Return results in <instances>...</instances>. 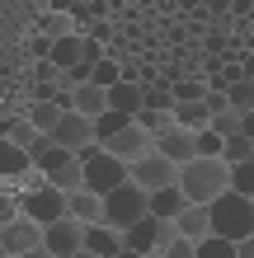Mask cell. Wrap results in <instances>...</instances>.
<instances>
[{"mask_svg":"<svg viewBox=\"0 0 254 258\" xmlns=\"http://www.w3.org/2000/svg\"><path fill=\"white\" fill-rule=\"evenodd\" d=\"M80 56H85V33H80V28H76V33H66V38H57V42H52V66H57V71L76 66Z\"/></svg>","mask_w":254,"mask_h":258,"instance_id":"obj_21","label":"cell"},{"mask_svg":"<svg viewBox=\"0 0 254 258\" xmlns=\"http://www.w3.org/2000/svg\"><path fill=\"white\" fill-rule=\"evenodd\" d=\"M174 230H179V235H188V239L212 235V216H207V202H184V211L174 216Z\"/></svg>","mask_w":254,"mask_h":258,"instance_id":"obj_17","label":"cell"},{"mask_svg":"<svg viewBox=\"0 0 254 258\" xmlns=\"http://www.w3.org/2000/svg\"><path fill=\"white\" fill-rule=\"evenodd\" d=\"M245 75H254V52H249V56H245Z\"/></svg>","mask_w":254,"mask_h":258,"instance_id":"obj_46","label":"cell"},{"mask_svg":"<svg viewBox=\"0 0 254 258\" xmlns=\"http://www.w3.org/2000/svg\"><path fill=\"white\" fill-rule=\"evenodd\" d=\"M141 258H160V253H141Z\"/></svg>","mask_w":254,"mask_h":258,"instance_id":"obj_48","label":"cell"},{"mask_svg":"<svg viewBox=\"0 0 254 258\" xmlns=\"http://www.w3.org/2000/svg\"><path fill=\"white\" fill-rule=\"evenodd\" d=\"M71 258H99V253H89V249H80V253H71Z\"/></svg>","mask_w":254,"mask_h":258,"instance_id":"obj_47","label":"cell"},{"mask_svg":"<svg viewBox=\"0 0 254 258\" xmlns=\"http://www.w3.org/2000/svg\"><path fill=\"white\" fill-rule=\"evenodd\" d=\"M113 258H141V253H137V249H127V244H123V249H118Z\"/></svg>","mask_w":254,"mask_h":258,"instance_id":"obj_44","label":"cell"},{"mask_svg":"<svg viewBox=\"0 0 254 258\" xmlns=\"http://www.w3.org/2000/svg\"><path fill=\"white\" fill-rule=\"evenodd\" d=\"M179 188L188 202H212L231 188V164L221 155H193L188 164H179Z\"/></svg>","mask_w":254,"mask_h":258,"instance_id":"obj_1","label":"cell"},{"mask_svg":"<svg viewBox=\"0 0 254 258\" xmlns=\"http://www.w3.org/2000/svg\"><path fill=\"white\" fill-rule=\"evenodd\" d=\"M104 108H109V89H104V85L85 80V85H76V89H71V113H85L89 122H94Z\"/></svg>","mask_w":254,"mask_h":258,"instance_id":"obj_15","label":"cell"},{"mask_svg":"<svg viewBox=\"0 0 254 258\" xmlns=\"http://www.w3.org/2000/svg\"><path fill=\"white\" fill-rule=\"evenodd\" d=\"M24 169H33V164H28V150L14 146L10 136H0V183H19Z\"/></svg>","mask_w":254,"mask_h":258,"instance_id":"obj_18","label":"cell"},{"mask_svg":"<svg viewBox=\"0 0 254 258\" xmlns=\"http://www.w3.org/2000/svg\"><path fill=\"white\" fill-rule=\"evenodd\" d=\"M170 113H174V122H179V127H193V132L207 127V117H212L202 99H174V108H170Z\"/></svg>","mask_w":254,"mask_h":258,"instance_id":"obj_23","label":"cell"},{"mask_svg":"<svg viewBox=\"0 0 254 258\" xmlns=\"http://www.w3.org/2000/svg\"><path fill=\"white\" fill-rule=\"evenodd\" d=\"M109 108L127 113L132 122H137V113H141V80H118V85H109Z\"/></svg>","mask_w":254,"mask_h":258,"instance_id":"obj_19","label":"cell"},{"mask_svg":"<svg viewBox=\"0 0 254 258\" xmlns=\"http://www.w3.org/2000/svg\"><path fill=\"white\" fill-rule=\"evenodd\" d=\"M202 103H207V113H226V108H231V99H226V89H212V85H207V94H202Z\"/></svg>","mask_w":254,"mask_h":258,"instance_id":"obj_39","label":"cell"},{"mask_svg":"<svg viewBox=\"0 0 254 258\" xmlns=\"http://www.w3.org/2000/svg\"><path fill=\"white\" fill-rule=\"evenodd\" d=\"M19 258H52L47 249H28V253H19Z\"/></svg>","mask_w":254,"mask_h":258,"instance_id":"obj_45","label":"cell"},{"mask_svg":"<svg viewBox=\"0 0 254 258\" xmlns=\"http://www.w3.org/2000/svg\"><path fill=\"white\" fill-rule=\"evenodd\" d=\"M104 150H109V155H118V160H141V155H151V150H156V136L151 132H146V127H137V122H127L123 132H113L109 136V141H99Z\"/></svg>","mask_w":254,"mask_h":258,"instance_id":"obj_10","label":"cell"},{"mask_svg":"<svg viewBox=\"0 0 254 258\" xmlns=\"http://www.w3.org/2000/svg\"><path fill=\"white\" fill-rule=\"evenodd\" d=\"M62 113H66V108H57V99H33V108H28L24 117H28V122H33L38 132H52Z\"/></svg>","mask_w":254,"mask_h":258,"instance_id":"obj_25","label":"cell"},{"mask_svg":"<svg viewBox=\"0 0 254 258\" xmlns=\"http://www.w3.org/2000/svg\"><path fill=\"white\" fill-rule=\"evenodd\" d=\"M170 122H174V113H170V108H141V113H137V127H146L151 136H156V132H165Z\"/></svg>","mask_w":254,"mask_h":258,"instance_id":"obj_32","label":"cell"},{"mask_svg":"<svg viewBox=\"0 0 254 258\" xmlns=\"http://www.w3.org/2000/svg\"><path fill=\"white\" fill-rule=\"evenodd\" d=\"M207 127H212L217 136H231V132H240V113H235V108H226V113H212V117H207Z\"/></svg>","mask_w":254,"mask_h":258,"instance_id":"obj_36","label":"cell"},{"mask_svg":"<svg viewBox=\"0 0 254 258\" xmlns=\"http://www.w3.org/2000/svg\"><path fill=\"white\" fill-rule=\"evenodd\" d=\"M240 132H245L249 141H254V108H249V113H240Z\"/></svg>","mask_w":254,"mask_h":258,"instance_id":"obj_43","label":"cell"},{"mask_svg":"<svg viewBox=\"0 0 254 258\" xmlns=\"http://www.w3.org/2000/svg\"><path fill=\"white\" fill-rule=\"evenodd\" d=\"M235 258H254V235H245L240 244H235Z\"/></svg>","mask_w":254,"mask_h":258,"instance_id":"obj_42","label":"cell"},{"mask_svg":"<svg viewBox=\"0 0 254 258\" xmlns=\"http://www.w3.org/2000/svg\"><path fill=\"white\" fill-rule=\"evenodd\" d=\"M80 164H85V188L89 192H109V188H118V183H127V160H118V155H109L99 141L89 146V150H80Z\"/></svg>","mask_w":254,"mask_h":258,"instance_id":"obj_4","label":"cell"},{"mask_svg":"<svg viewBox=\"0 0 254 258\" xmlns=\"http://www.w3.org/2000/svg\"><path fill=\"white\" fill-rule=\"evenodd\" d=\"M226 99H231V108H235V113H249V108H254V75L231 80V85H226Z\"/></svg>","mask_w":254,"mask_h":258,"instance_id":"obj_27","label":"cell"},{"mask_svg":"<svg viewBox=\"0 0 254 258\" xmlns=\"http://www.w3.org/2000/svg\"><path fill=\"white\" fill-rule=\"evenodd\" d=\"M198 258H235V239L202 235V239H198Z\"/></svg>","mask_w":254,"mask_h":258,"instance_id":"obj_31","label":"cell"},{"mask_svg":"<svg viewBox=\"0 0 254 258\" xmlns=\"http://www.w3.org/2000/svg\"><path fill=\"white\" fill-rule=\"evenodd\" d=\"M42 249H47L52 258H71V253H80V249H85V225H80L76 216H62V221L42 225Z\"/></svg>","mask_w":254,"mask_h":258,"instance_id":"obj_9","label":"cell"},{"mask_svg":"<svg viewBox=\"0 0 254 258\" xmlns=\"http://www.w3.org/2000/svg\"><path fill=\"white\" fill-rule=\"evenodd\" d=\"M85 249L99 253V258H113L118 249H123V230H118V225H109V221L85 225Z\"/></svg>","mask_w":254,"mask_h":258,"instance_id":"obj_16","label":"cell"},{"mask_svg":"<svg viewBox=\"0 0 254 258\" xmlns=\"http://www.w3.org/2000/svg\"><path fill=\"white\" fill-rule=\"evenodd\" d=\"M19 211H24V216H33L38 225H52V221L66 216V192L52 188V183H42L33 192H19Z\"/></svg>","mask_w":254,"mask_h":258,"instance_id":"obj_7","label":"cell"},{"mask_svg":"<svg viewBox=\"0 0 254 258\" xmlns=\"http://www.w3.org/2000/svg\"><path fill=\"white\" fill-rule=\"evenodd\" d=\"M207 216H212V235H221V239H235V244H240L245 235H254V202L240 197L235 188L212 197V202H207Z\"/></svg>","mask_w":254,"mask_h":258,"instance_id":"obj_2","label":"cell"},{"mask_svg":"<svg viewBox=\"0 0 254 258\" xmlns=\"http://www.w3.org/2000/svg\"><path fill=\"white\" fill-rule=\"evenodd\" d=\"M89 80H94V85H104V89H109V85H118V80H123V61H118V56H104V61L94 66V75H89Z\"/></svg>","mask_w":254,"mask_h":258,"instance_id":"obj_34","label":"cell"},{"mask_svg":"<svg viewBox=\"0 0 254 258\" xmlns=\"http://www.w3.org/2000/svg\"><path fill=\"white\" fill-rule=\"evenodd\" d=\"M28 52H33V56H52V38H47V33H38L33 42H28Z\"/></svg>","mask_w":254,"mask_h":258,"instance_id":"obj_41","label":"cell"},{"mask_svg":"<svg viewBox=\"0 0 254 258\" xmlns=\"http://www.w3.org/2000/svg\"><path fill=\"white\" fill-rule=\"evenodd\" d=\"M207 94V80H179L174 85V99H202Z\"/></svg>","mask_w":254,"mask_h":258,"instance_id":"obj_38","label":"cell"},{"mask_svg":"<svg viewBox=\"0 0 254 258\" xmlns=\"http://www.w3.org/2000/svg\"><path fill=\"white\" fill-rule=\"evenodd\" d=\"M66 216H76L80 225H99V221H104V197L89 192V188L66 192Z\"/></svg>","mask_w":254,"mask_h":258,"instance_id":"obj_14","label":"cell"},{"mask_svg":"<svg viewBox=\"0 0 254 258\" xmlns=\"http://www.w3.org/2000/svg\"><path fill=\"white\" fill-rule=\"evenodd\" d=\"M141 108H174V89H165V85H141Z\"/></svg>","mask_w":254,"mask_h":258,"instance_id":"obj_33","label":"cell"},{"mask_svg":"<svg viewBox=\"0 0 254 258\" xmlns=\"http://www.w3.org/2000/svg\"><path fill=\"white\" fill-rule=\"evenodd\" d=\"M47 136H52L57 146H66L71 155H80V150L94 146V122H89L85 113H62V117H57V127H52Z\"/></svg>","mask_w":254,"mask_h":258,"instance_id":"obj_11","label":"cell"},{"mask_svg":"<svg viewBox=\"0 0 254 258\" xmlns=\"http://www.w3.org/2000/svg\"><path fill=\"white\" fill-rule=\"evenodd\" d=\"M174 235H179V230H174V221H160V216H151V211H146L141 221H132L127 230H123V244H127V249H137V253H160Z\"/></svg>","mask_w":254,"mask_h":258,"instance_id":"obj_5","label":"cell"},{"mask_svg":"<svg viewBox=\"0 0 254 258\" xmlns=\"http://www.w3.org/2000/svg\"><path fill=\"white\" fill-rule=\"evenodd\" d=\"M42 33H47L52 42L66 38V33H76V10H47L42 14Z\"/></svg>","mask_w":254,"mask_h":258,"instance_id":"obj_26","label":"cell"},{"mask_svg":"<svg viewBox=\"0 0 254 258\" xmlns=\"http://www.w3.org/2000/svg\"><path fill=\"white\" fill-rule=\"evenodd\" d=\"M231 188L240 192V197H249V202H254V160L231 164Z\"/></svg>","mask_w":254,"mask_h":258,"instance_id":"obj_30","label":"cell"},{"mask_svg":"<svg viewBox=\"0 0 254 258\" xmlns=\"http://www.w3.org/2000/svg\"><path fill=\"white\" fill-rule=\"evenodd\" d=\"M85 38H94V42H109V38H113V24H109V19H89Z\"/></svg>","mask_w":254,"mask_h":258,"instance_id":"obj_40","label":"cell"},{"mask_svg":"<svg viewBox=\"0 0 254 258\" xmlns=\"http://www.w3.org/2000/svg\"><path fill=\"white\" fill-rule=\"evenodd\" d=\"M66 160H71V150H66V146H57L47 132H38V136H33V146H28V164H33V169L52 174L57 164H66Z\"/></svg>","mask_w":254,"mask_h":258,"instance_id":"obj_13","label":"cell"},{"mask_svg":"<svg viewBox=\"0 0 254 258\" xmlns=\"http://www.w3.org/2000/svg\"><path fill=\"white\" fill-rule=\"evenodd\" d=\"M0 136H10L14 146H24V150H28V146H33V136H38V127L28 122V117H10V122L0 127Z\"/></svg>","mask_w":254,"mask_h":258,"instance_id":"obj_29","label":"cell"},{"mask_svg":"<svg viewBox=\"0 0 254 258\" xmlns=\"http://www.w3.org/2000/svg\"><path fill=\"white\" fill-rule=\"evenodd\" d=\"M221 160H226V164L254 160V141H249L245 132H231V136H221Z\"/></svg>","mask_w":254,"mask_h":258,"instance_id":"obj_24","label":"cell"},{"mask_svg":"<svg viewBox=\"0 0 254 258\" xmlns=\"http://www.w3.org/2000/svg\"><path fill=\"white\" fill-rule=\"evenodd\" d=\"M198 155H221V136L212 127H198Z\"/></svg>","mask_w":254,"mask_h":258,"instance_id":"obj_37","label":"cell"},{"mask_svg":"<svg viewBox=\"0 0 254 258\" xmlns=\"http://www.w3.org/2000/svg\"><path fill=\"white\" fill-rule=\"evenodd\" d=\"M127 178H132V183H141L146 192H151V188H170V183H179V164L165 160L160 150H151V155H141V160L127 164Z\"/></svg>","mask_w":254,"mask_h":258,"instance_id":"obj_6","label":"cell"},{"mask_svg":"<svg viewBox=\"0 0 254 258\" xmlns=\"http://www.w3.org/2000/svg\"><path fill=\"white\" fill-rule=\"evenodd\" d=\"M184 188L179 183H170V188H151V216H160V221H174L179 211H184Z\"/></svg>","mask_w":254,"mask_h":258,"instance_id":"obj_20","label":"cell"},{"mask_svg":"<svg viewBox=\"0 0 254 258\" xmlns=\"http://www.w3.org/2000/svg\"><path fill=\"white\" fill-rule=\"evenodd\" d=\"M0 249H5L10 258H19V253H28V249H42V225L33 221V216H10L5 225H0Z\"/></svg>","mask_w":254,"mask_h":258,"instance_id":"obj_8","label":"cell"},{"mask_svg":"<svg viewBox=\"0 0 254 258\" xmlns=\"http://www.w3.org/2000/svg\"><path fill=\"white\" fill-rule=\"evenodd\" d=\"M146 211H151V192H146L141 183H132V178L104 192V221L118 225V230H127V225H132V221H141Z\"/></svg>","mask_w":254,"mask_h":258,"instance_id":"obj_3","label":"cell"},{"mask_svg":"<svg viewBox=\"0 0 254 258\" xmlns=\"http://www.w3.org/2000/svg\"><path fill=\"white\" fill-rule=\"evenodd\" d=\"M47 183H52V188H62V192L85 188V164H80V155H71L66 164H57V169L47 174Z\"/></svg>","mask_w":254,"mask_h":258,"instance_id":"obj_22","label":"cell"},{"mask_svg":"<svg viewBox=\"0 0 254 258\" xmlns=\"http://www.w3.org/2000/svg\"><path fill=\"white\" fill-rule=\"evenodd\" d=\"M127 122H132L127 113H118V108H104V113L94 117V141H109V136H113V132H123Z\"/></svg>","mask_w":254,"mask_h":258,"instance_id":"obj_28","label":"cell"},{"mask_svg":"<svg viewBox=\"0 0 254 258\" xmlns=\"http://www.w3.org/2000/svg\"><path fill=\"white\" fill-rule=\"evenodd\" d=\"M0 258H10V253H5V249H0Z\"/></svg>","mask_w":254,"mask_h":258,"instance_id":"obj_49","label":"cell"},{"mask_svg":"<svg viewBox=\"0 0 254 258\" xmlns=\"http://www.w3.org/2000/svg\"><path fill=\"white\" fill-rule=\"evenodd\" d=\"M160 258H198V239H188V235H174L165 249H160Z\"/></svg>","mask_w":254,"mask_h":258,"instance_id":"obj_35","label":"cell"},{"mask_svg":"<svg viewBox=\"0 0 254 258\" xmlns=\"http://www.w3.org/2000/svg\"><path fill=\"white\" fill-rule=\"evenodd\" d=\"M156 150H160L165 160H174V164H188L193 155H198V132L170 122L165 132H156Z\"/></svg>","mask_w":254,"mask_h":258,"instance_id":"obj_12","label":"cell"}]
</instances>
